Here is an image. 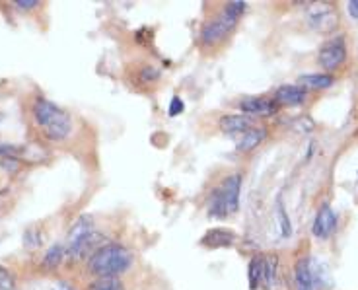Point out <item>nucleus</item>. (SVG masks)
Masks as SVG:
<instances>
[{
    "label": "nucleus",
    "instance_id": "1",
    "mask_svg": "<svg viewBox=\"0 0 358 290\" xmlns=\"http://www.w3.org/2000/svg\"><path fill=\"white\" fill-rule=\"evenodd\" d=\"M31 115L39 133L51 143H63L72 133V117L61 106L37 96L31 106Z\"/></svg>",
    "mask_w": 358,
    "mask_h": 290
},
{
    "label": "nucleus",
    "instance_id": "2",
    "mask_svg": "<svg viewBox=\"0 0 358 290\" xmlns=\"http://www.w3.org/2000/svg\"><path fill=\"white\" fill-rule=\"evenodd\" d=\"M133 254L123 244H106L92 252L88 257V271L96 279H119L131 269Z\"/></svg>",
    "mask_w": 358,
    "mask_h": 290
},
{
    "label": "nucleus",
    "instance_id": "3",
    "mask_svg": "<svg viewBox=\"0 0 358 290\" xmlns=\"http://www.w3.org/2000/svg\"><path fill=\"white\" fill-rule=\"evenodd\" d=\"M248 8V4L242 0H234L228 2L215 18L208 20L203 29H201V45L203 47H215L222 43L226 37L232 34L238 22L243 16V12Z\"/></svg>",
    "mask_w": 358,
    "mask_h": 290
},
{
    "label": "nucleus",
    "instance_id": "4",
    "mask_svg": "<svg viewBox=\"0 0 358 290\" xmlns=\"http://www.w3.org/2000/svg\"><path fill=\"white\" fill-rule=\"evenodd\" d=\"M240 191H242V173H232L224 180L208 201V215L213 218L232 217L240 209Z\"/></svg>",
    "mask_w": 358,
    "mask_h": 290
},
{
    "label": "nucleus",
    "instance_id": "5",
    "mask_svg": "<svg viewBox=\"0 0 358 290\" xmlns=\"http://www.w3.org/2000/svg\"><path fill=\"white\" fill-rule=\"evenodd\" d=\"M98 234L94 232V222L90 217H80L72 222V226L66 232V255L71 259H82L84 255L94 249ZM96 252V249H94Z\"/></svg>",
    "mask_w": 358,
    "mask_h": 290
},
{
    "label": "nucleus",
    "instance_id": "6",
    "mask_svg": "<svg viewBox=\"0 0 358 290\" xmlns=\"http://www.w3.org/2000/svg\"><path fill=\"white\" fill-rule=\"evenodd\" d=\"M337 10L327 2H317L308 10V24L317 31V34H331L337 27Z\"/></svg>",
    "mask_w": 358,
    "mask_h": 290
},
{
    "label": "nucleus",
    "instance_id": "7",
    "mask_svg": "<svg viewBox=\"0 0 358 290\" xmlns=\"http://www.w3.org/2000/svg\"><path fill=\"white\" fill-rule=\"evenodd\" d=\"M317 61L325 71H337L341 64L347 61V45L343 37L329 39L327 43H323L317 55Z\"/></svg>",
    "mask_w": 358,
    "mask_h": 290
},
{
    "label": "nucleus",
    "instance_id": "8",
    "mask_svg": "<svg viewBox=\"0 0 358 290\" xmlns=\"http://www.w3.org/2000/svg\"><path fill=\"white\" fill-rule=\"evenodd\" d=\"M335 228H337V215H335V210L329 205H322L320 210H317V215H315V220H313V236L320 238V240H327L333 234Z\"/></svg>",
    "mask_w": 358,
    "mask_h": 290
},
{
    "label": "nucleus",
    "instance_id": "9",
    "mask_svg": "<svg viewBox=\"0 0 358 290\" xmlns=\"http://www.w3.org/2000/svg\"><path fill=\"white\" fill-rule=\"evenodd\" d=\"M240 109L248 117H268L277 113L278 106L275 100H268V98H245L240 101Z\"/></svg>",
    "mask_w": 358,
    "mask_h": 290
},
{
    "label": "nucleus",
    "instance_id": "10",
    "mask_svg": "<svg viewBox=\"0 0 358 290\" xmlns=\"http://www.w3.org/2000/svg\"><path fill=\"white\" fill-rule=\"evenodd\" d=\"M275 103L277 106H300L306 101V88H302L300 84H285L275 92Z\"/></svg>",
    "mask_w": 358,
    "mask_h": 290
},
{
    "label": "nucleus",
    "instance_id": "11",
    "mask_svg": "<svg viewBox=\"0 0 358 290\" xmlns=\"http://www.w3.org/2000/svg\"><path fill=\"white\" fill-rule=\"evenodd\" d=\"M220 129L226 135H243L245 131H250L251 127H255L253 119L243 115V113H232V115H224L220 117Z\"/></svg>",
    "mask_w": 358,
    "mask_h": 290
},
{
    "label": "nucleus",
    "instance_id": "12",
    "mask_svg": "<svg viewBox=\"0 0 358 290\" xmlns=\"http://www.w3.org/2000/svg\"><path fill=\"white\" fill-rule=\"evenodd\" d=\"M234 242H236V234H234L232 230H228V228H213V230L206 232L201 244L205 245V247H210V249H218V247H230Z\"/></svg>",
    "mask_w": 358,
    "mask_h": 290
},
{
    "label": "nucleus",
    "instance_id": "13",
    "mask_svg": "<svg viewBox=\"0 0 358 290\" xmlns=\"http://www.w3.org/2000/svg\"><path fill=\"white\" fill-rule=\"evenodd\" d=\"M265 138H267V129L255 125V127H251L250 131H245V133L240 136L236 148H238V152H251V150H255Z\"/></svg>",
    "mask_w": 358,
    "mask_h": 290
},
{
    "label": "nucleus",
    "instance_id": "14",
    "mask_svg": "<svg viewBox=\"0 0 358 290\" xmlns=\"http://www.w3.org/2000/svg\"><path fill=\"white\" fill-rule=\"evenodd\" d=\"M294 282L296 290H315V281H313V269L310 265V259L304 257L300 259L294 267Z\"/></svg>",
    "mask_w": 358,
    "mask_h": 290
},
{
    "label": "nucleus",
    "instance_id": "15",
    "mask_svg": "<svg viewBox=\"0 0 358 290\" xmlns=\"http://www.w3.org/2000/svg\"><path fill=\"white\" fill-rule=\"evenodd\" d=\"M300 86L302 88H313V90H325L331 88L335 84V78L331 74H304L300 76Z\"/></svg>",
    "mask_w": 358,
    "mask_h": 290
},
{
    "label": "nucleus",
    "instance_id": "16",
    "mask_svg": "<svg viewBox=\"0 0 358 290\" xmlns=\"http://www.w3.org/2000/svg\"><path fill=\"white\" fill-rule=\"evenodd\" d=\"M248 277H250V289H259L261 282H263V277H265V255H255V257H251Z\"/></svg>",
    "mask_w": 358,
    "mask_h": 290
},
{
    "label": "nucleus",
    "instance_id": "17",
    "mask_svg": "<svg viewBox=\"0 0 358 290\" xmlns=\"http://www.w3.org/2000/svg\"><path fill=\"white\" fill-rule=\"evenodd\" d=\"M64 255H66V249H64L63 244L51 245V247L45 252L43 259H41V265H43L45 271H55L64 259Z\"/></svg>",
    "mask_w": 358,
    "mask_h": 290
},
{
    "label": "nucleus",
    "instance_id": "18",
    "mask_svg": "<svg viewBox=\"0 0 358 290\" xmlns=\"http://www.w3.org/2000/svg\"><path fill=\"white\" fill-rule=\"evenodd\" d=\"M275 218H277L278 234L282 240H287L292 234V224H290V217H288L287 209H285V203L278 197L277 205H275Z\"/></svg>",
    "mask_w": 358,
    "mask_h": 290
},
{
    "label": "nucleus",
    "instance_id": "19",
    "mask_svg": "<svg viewBox=\"0 0 358 290\" xmlns=\"http://www.w3.org/2000/svg\"><path fill=\"white\" fill-rule=\"evenodd\" d=\"M277 257H265V277L263 282L267 284L268 290L277 287Z\"/></svg>",
    "mask_w": 358,
    "mask_h": 290
},
{
    "label": "nucleus",
    "instance_id": "20",
    "mask_svg": "<svg viewBox=\"0 0 358 290\" xmlns=\"http://www.w3.org/2000/svg\"><path fill=\"white\" fill-rule=\"evenodd\" d=\"M86 290H125L119 279H96L86 287Z\"/></svg>",
    "mask_w": 358,
    "mask_h": 290
},
{
    "label": "nucleus",
    "instance_id": "21",
    "mask_svg": "<svg viewBox=\"0 0 358 290\" xmlns=\"http://www.w3.org/2000/svg\"><path fill=\"white\" fill-rule=\"evenodd\" d=\"M0 290H14V277L2 265H0Z\"/></svg>",
    "mask_w": 358,
    "mask_h": 290
},
{
    "label": "nucleus",
    "instance_id": "22",
    "mask_svg": "<svg viewBox=\"0 0 358 290\" xmlns=\"http://www.w3.org/2000/svg\"><path fill=\"white\" fill-rule=\"evenodd\" d=\"M12 4L18 10H22V12H29V10L39 8L41 2H39V0H14Z\"/></svg>",
    "mask_w": 358,
    "mask_h": 290
},
{
    "label": "nucleus",
    "instance_id": "23",
    "mask_svg": "<svg viewBox=\"0 0 358 290\" xmlns=\"http://www.w3.org/2000/svg\"><path fill=\"white\" fill-rule=\"evenodd\" d=\"M181 111H183V101H181V98H179V96H176V98L171 100L168 113H170L171 117H176V115H179Z\"/></svg>",
    "mask_w": 358,
    "mask_h": 290
},
{
    "label": "nucleus",
    "instance_id": "24",
    "mask_svg": "<svg viewBox=\"0 0 358 290\" xmlns=\"http://www.w3.org/2000/svg\"><path fill=\"white\" fill-rule=\"evenodd\" d=\"M347 10H349L350 18L358 20V0H350L349 4H347Z\"/></svg>",
    "mask_w": 358,
    "mask_h": 290
},
{
    "label": "nucleus",
    "instance_id": "25",
    "mask_svg": "<svg viewBox=\"0 0 358 290\" xmlns=\"http://www.w3.org/2000/svg\"><path fill=\"white\" fill-rule=\"evenodd\" d=\"M53 290H74V289H72V284H71V282H64V281H61V282H57V284H55Z\"/></svg>",
    "mask_w": 358,
    "mask_h": 290
},
{
    "label": "nucleus",
    "instance_id": "26",
    "mask_svg": "<svg viewBox=\"0 0 358 290\" xmlns=\"http://www.w3.org/2000/svg\"><path fill=\"white\" fill-rule=\"evenodd\" d=\"M0 121H2V113H0Z\"/></svg>",
    "mask_w": 358,
    "mask_h": 290
}]
</instances>
